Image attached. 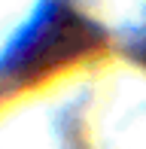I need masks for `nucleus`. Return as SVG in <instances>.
<instances>
[{"label":"nucleus","mask_w":146,"mask_h":149,"mask_svg":"<svg viewBox=\"0 0 146 149\" xmlns=\"http://www.w3.org/2000/svg\"><path fill=\"white\" fill-rule=\"evenodd\" d=\"M95 43V31L61 0H49L40 9V18L18 37V43L0 61V73L9 79H37L55 70L64 61H73Z\"/></svg>","instance_id":"obj_1"},{"label":"nucleus","mask_w":146,"mask_h":149,"mask_svg":"<svg viewBox=\"0 0 146 149\" xmlns=\"http://www.w3.org/2000/svg\"><path fill=\"white\" fill-rule=\"evenodd\" d=\"M137 55H140V61H146V37L137 43Z\"/></svg>","instance_id":"obj_2"}]
</instances>
